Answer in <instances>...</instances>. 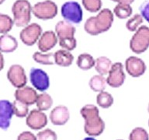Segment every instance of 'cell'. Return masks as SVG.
<instances>
[{
	"label": "cell",
	"instance_id": "obj_18",
	"mask_svg": "<svg viewBox=\"0 0 149 140\" xmlns=\"http://www.w3.org/2000/svg\"><path fill=\"white\" fill-rule=\"evenodd\" d=\"M18 48V41L16 37L8 34L0 36V51L2 53H11Z\"/></svg>",
	"mask_w": 149,
	"mask_h": 140
},
{
	"label": "cell",
	"instance_id": "obj_15",
	"mask_svg": "<svg viewBox=\"0 0 149 140\" xmlns=\"http://www.w3.org/2000/svg\"><path fill=\"white\" fill-rule=\"evenodd\" d=\"M58 38L55 32L52 30L45 31L41 34L37 41V47L40 52L47 53V51L55 47L58 44Z\"/></svg>",
	"mask_w": 149,
	"mask_h": 140
},
{
	"label": "cell",
	"instance_id": "obj_33",
	"mask_svg": "<svg viewBox=\"0 0 149 140\" xmlns=\"http://www.w3.org/2000/svg\"><path fill=\"white\" fill-rule=\"evenodd\" d=\"M59 45L62 48V49H65L69 51H73L77 46V41L74 37L59 40Z\"/></svg>",
	"mask_w": 149,
	"mask_h": 140
},
{
	"label": "cell",
	"instance_id": "obj_28",
	"mask_svg": "<svg viewBox=\"0 0 149 140\" xmlns=\"http://www.w3.org/2000/svg\"><path fill=\"white\" fill-rule=\"evenodd\" d=\"M144 21V18L140 13L134 14L126 23V28L130 32H135L141 27Z\"/></svg>",
	"mask_w": 149,
	"mask_h": 140
},
{
	"label": "cell",
	"instance_id": "obj_32",
	"mask_svg": "<svg viewBox=\"0 0 149 140\" xmlns=\"http://www.w3.org/2000/svg\"><path fill=\"white\" fill-rule=\"evenodd\" d=\"M37 140H57L58 136L53 130L47 128L37 134Z\"/></svg>",
	"mask_w": 149,
	"mask_h": 140
},
{
	"label": "cell",
	"instance_id": "obj_23",
	"mask_svg": "<svg viewBox=\"0 0 149 140\" xmlns=\"http://www.w3.org/2000/svg\"><path fill=\"white\" fill-rule=\"evenodd\" d=\"M37 109L42 111H47L53 105V99L51 95L47 93H42L38 94L37 101H36Z\"/></svg>",
	"mask_w": 149,
	"mask_h": 140
},
{
	"label": "cell",
	"instance_id": "obj_34",
	"mask_svg": "<svg viewBox=\"0 0 149 140\" xmlns=\"http://www.w3.org/2000/svg\"><path fill=\"white\" fill-rule=\"evenodd\" d=\"M140 14L149 23V0H145L139 7Z\"/></svg>",
	"mask_w": 149,
	"mask_h": 140
},
{
	"label": "cell",
	"instance_id": "obj_16",
	"mask_svg": "<svg viewBox=\"0 0 149 140\" xmlns=\"http://www.w3.org/2000/svg\"><path fill=\"white\" fill-rule=\"evenodd\" d=\"M70 118L69 111L64 105H58L50 113V120L54 125H64Z\"/></svg>",
	"mask_w": 149,
	"mask_h": 140
},
{
	"label": "cell",
	"instance_id": "obj_17",
	"mask_svg": "<svg viewBox=\"0 0 149 140\" xmlns=\"http://www.w3.org/2000/svg\"><path fill=\"white\" fill-rule=\"evenodd\" d=\"M75 30L74 25L66 20L59 21L55 26V34L58 40L74 37Z\"/></svg>",
	"mask_w": 149,
	"mask_h": 140
},
{
	"label": "cell",
	"instance_id": "obj_21",
	"mask_svg": "<svg viewBox=\"0 0 149 140\" xmlns=\"http://www.w3.org/2000/svg\"><path fill=\"white\" fill-rule=\"evenodd\" d=\"M95 60L90 54L82 53L80 54L77 58L76 64L78 67L81 70L87 71L91 69L95 66Z\"/></svg>",
	"mask_w": 149,
	"mask_h": 140
},
{
	"label": "cell",
	"instance_id": "obj_3",
	"mask_svg": "<svg viewBox=\"0 0 149 140\" xmlns=\"http://www.w3.org/2000/svg\"><path fill=\"white\" fill-rule=\"evenodd\" d=\"M32 7L28 0H16L12 6L14 25L18 27H25L30 24Z\"/></svg>",
	"mask_w": 149,
	"mask_h": 140
},
{
	"label": "cell",
	"instance_id": "obj_26",
	"mask_svg": "<svg viewBox=\"0 0 149 140\" xmlns=\"http://www.w3.org/2000/svg\"><path fill=\"white\" fill-rule=\"evenodd\" d=\"M96 103H97L98 106H100V107L104 108V109H107L113 105V97L108 92L102 91L98 93L97 97H96Z\"/></svg>",
	"mask_w": 149,
	"mask_h": 140
},
{
	"label": "cell",
	"instance_id": "obj_24",
	"mask_svg": "<svg viewBox=\"0 0 149 140\" xmlns=\"http://www.w3.org/2000/svg\"><path fill=\"white\" fill-rule=\"evenodd\" d=\"M133 13L132 7L130 4L125 3H118L113 9V14L119 19L124 20L129 18Z\"/></svg>",
	"mask_w": 149,
	"mask_h": 140
},
{
	"label": "cell",
	"instance_id": "obj_35",
	"mask_svg": "<svg viewBox=\"0 0 149 140\" xmlns=\"http://www.w3.org/2000/svg\"><path fill=\"white\" fill-rule=\"evenodd\" d=\"M17 140H37V136L30 132H23L17 137Z\"/></svg>",
	"mask_w": 149,
	"mask_h": 140
},
{
	"label": "cell",
	"instance_id": "obj_13",
	"mask_svg": "<svg viewBox=\"0 0 149 140\" xmlns=\"http://www.w3.org/2000/svg\"><path fill=\"white\" fill-rule=\"evenodd\" d=\"M14 114L13 103L8 100H0V128L6 131L10 126Z\"/></svg>",
	"mask_w": 149,
	"mask_h": 140
},
{
	"label": "cell",
	"instance_id": "obj_6",
	"mask_svg": "<svg viewBox=\"0 0 149 140\" xmlns=\"http://www.w3.org/2000/svg\"><path fill=\"white\" fill-rule=\"evenodd\" d=\"M61 14L65 20L72 23L79 24L83 19V11L79 2L68 1L61 6Z\"/></svg>",
	"mask_w": 149,
	"mask_h": 140
},
{
	"label": "cell",
	"instance_id": "obj_4",
	"mask_svg": "<svg viewBox=\"0 0 149 140\" xmlns=\"http://www.w3.org/2000/svg\"><path fill=\"white\" fill-rule=\"evenodd\" d=\"M149 48V27L141 26L134 32L130 41V50L135 54H142Z\"/></svg>",
	"mask_w": 149,
	"mask_h": 140
},
{
	"label": "cell",
	"instance_id": "obj_36",
	"mask_svg": "<svg viewBox=\"0 0 149 140\" xmlns=\"http://www.w3.org/2000/svg\"><path fill=\"white\" fill-rule=\"evenodd\" d=\"M113 2H117V3H125V4H132L134 2V0H111Z\"/></svg>",
	"mask_w": 149,
	"mask_h": 140
},
{
	"label": "cell",
	"instance_id": "obj_38",
	"mask_svg": "<svg viewBox=\"0 0 149 140\" xmlns=\"http://www.w3.org/2000/svg\"><path fill=\"white\" fill-rule=\"evenodd\" d=\"M82 140H96V139H95V138L92 137V136H89V137L85 138V139H82Z\"/></svg>",
	"mask_w": 149,
	"mask_h": 140
},
{
	"label": "cell",
	"instance_id": "obj_25",
	"mask_svg": "<svg viewBox=\"0 0 149 140\" xmlns=\"http://www.w3.org/2000/svg\"><path fill=\"white\" fill-rule=\"evenodd\" d=\"M33 59L36 62L44 65H51L55 64L54 62V53H43L36 51L33 55Z\"/></svg>",
	"mask_w": 149,
	"mask_h": 140
},
{
	"label": "cell",
	"instance_id": "obj_37",
	"mask_svg": "<svg viewBox=\"0 0 149 140\" xmlns=\"http://www.w3.org/2000/svg\"><path fill=\"white\" fill-rule=\"evenodd\" d=\"M4 68V57L2 51H0V71H2Z\"/></svg>",
	"mask_w": 149,
	"mask_h": 140
},
{
	"label": "cell",
	"instance_id": "obj_2",
	"mask_svg": "<svg viewBox=\"0 0 149 140\" xmlns=\"http://www.w3.org/2000/svg\"><path fill=\"white\" fill-rule=\"evenodd\" d=\"M113 13L105 8L101 9L95 16L87 19L84 24V29L88 34L96 36L108 31L113 25Z\"/></svg>",
	"mask_w": 149,
	"mask_h": 140
},
{
	"label": "cell",
	"instance_id": "obj_12",
	"mask_svg": "<svg viewBox=\"0 0 149 140\" xmlns=\"http://www.w3.org/2000/svg\"><path fill=\"white\" fill-rule=\"evenodd\" d=\"M26 125L33 130H40L47 124V117L44 112L33 109L29 112L26 119Z\"/></svg>",
	"mask_w": 149,
	"mask_h": 140
},
{
	"label": "cell",
	"instance_id": "obj_41",
	"mask_svg": "<svg viewBox=\"0 0 149 140\" xmlns=\"http://www.w3.org/2000/svg\"><path fill=\"white\" fill-rule=\"evenodd\" d=\"M117 140H123V139H117Z\"/></svg>",
	"mask_w": 149,
	"mask_h": 140
},
{
	"label": "cell",
	"instance_id": "obj_14",
	"mask_svg": "<svg viewBox=\"0 0 149 140\" xmlns=\"http://www.w3.org/2000/svg\"><path fill=\"white\" fill-rule=\"evenodd\" d=\"M37 94L34 88L28 86H24L21 88L16 89L14 93V97L16 100H18L26 104L33 105L36 104L37 99Z\"/></svg>",
	"mask_w": 149,
	"mask_h": 140
},
{
	"label": "cell",
	"instance_id": "obj_1",
	"mask_svg": "<svg viewBox=\"0 0 149 140\" xmlns=\"http://www.w3.org/2000/svg\"><path fill=\"white\" fill-rule=\"evenodd\" d=\"M80 114L85 120L84 130L89 136H99L105 129V122L100 116V111L94 104H86L81 107Z\"/></svg>",
	"mask_w": 149,
	"mask_h": 140
},
{
	"label": "cell",
	"instance_id": "obj_9",
	"mask_svg": "<svg viewBox=\"0 0 149 140\" xmlns=\"http://www.w3.org/2000/svg\"><path fill=\"white\" fill-rule=\"evenodd\" d=\"M7 79L16 89L26 86L27 83V77L25 70L22 65L18 64H15L9 67L7 72Z\"/></svg>",
	"mask_w": 149,
	"mask_h": 140
},
{
	"label": "cell",
	"instance_id": "obj_39",
	"mask_svg": "<svg viewBox=\"0 0 149 140\" xmlns=\"http://www.w3.org/2000/svg\"><path fill=\"white\" fill-rule=\"evenodd\" d=\"M5 1H6V0H0V5L2 4V3H3V2H4Z\"/></svg>",
	"mask_w": 149,
	"mask_h": 140
},
{
	"label": "cell",
	"instance_id": "obj_27",
	"mask_svg": "<svg viewBox=\"0 0 149 140\" xmlns=\"http://www.w3.org/2000/svg\"><path fill=\"white\" fill-rule=\"evenodd\" d=\"M13 25V19H12L9 15L0 13V34H8L12 30Z\"/></svg>",
	"mask_w": 149,
	"mask_h": 140
},
{
	"label": "cell",
	"instance_id": "obj_19",
	"mask_svg": "<svg viewBox=\"0 0 149 140\" xmlns=\"http://www.w3.org/2000/svg\"><path fill=\"white\" fill-rule=\"evenodd\" d=\"M74 61V55L65 49L58 50L54 53V62L56 65L61 67H68Z\"/></svg>",
	"mask_w": 149,
	"mask_h": 140
},
{
	"label": "cell",
	"instance_id": "obj_31",
	"mask_svg": "<svg viewBox=\"0 0 149 140\" xmlns=\"http://www.w3.org/2000/svg\"><path fill=\"white\" fill-rule=\"evenodd\" d=\"M129 140H149V135L144 128L137 127L130 133Z\"/></svg>",
	"mask_w": 149,
	"mask_h": 140
},
{
	"label": "cell",
	"instance_id": "obj_40",
	"mask_svg": "<svg viewBox=\"0 0 149 140\" xmlns=\"http://www.w3.org/2000/svg\"><path fill=\"white\" fill-rule=\"evenodd\" d=\"M148 111L149 113V104H148Z\"/></svg>",
	"mask_w": 149,
	"mask_h": 140
},
{
	"label": "cell",
	"instance_id": "obj_10",
	"mask_svg": "<svg viewBox=\"0 0 149 140\" xmlns=\"http://www.w3.org/2000/svg\"><path fill=\"white\" fill-rule=\"evenodd\" d=\"M107 83L113 88H118L123 84L126 76L123 71V65L121 62H115L113 64L108 73Z\"/></svg>",
	"mask_w": 149,
	"mask_h": 140
},
{
	"label": "cell",
	"instance_id": "obj_7",
	"mask_svg": "<svg viewBox=\"0 0 149 140\" xmlns=\"http://www.w3.org/2000/svg\"><path fill=\"white\" fill-rule=\"evenodd\" d=\"M42 34V27L38 23H32L23 27L19 33V38L25 45L33 46L38 41Z\"/></svg>",
	"mask_w": 149,
	"mask_h": 140
},
{
	"label": "cell",
	"instance_id": "obj_22",
	"mask_svg": "<svg viewBox=\"0 0 149 140\" xmlns=\"http://www.w3.org/2000/svg\"><path fill=\"white\" fill-rule=\"evenodd\" d=\"M107 79L102 75H95L93 76L88 82V86L95 92H102L104 91L107 87Z\"/></svg>",
	"mask_w": 149,
	"mask_h": 140
},
{
	"label": "cell",
	"instance_id": "obj_29",
	"mask_svg": "<svg viewBox=\"0 0 149 140\" xmlns=\"http://www.w3.org/2000/svg\"><path fill=\"white\" fill-rule=\"evenodd\" d=\"M14 114L18 118H25L29 114V107L28 105L21 102L18 100H15L13 102Z\"/></svg>",
	"mask_w": 149,
	"mask_h": 140
},
{
	"label": "cell",
	"instance_id": "obj_30",
	"mask_svg": "<svg viewBox=\"0 0 149 140\" xmlns=\"http://www.w3.org/2000/svg\"><path fill=\"white\" fill-rule=\"evenodd\" d=\"M84 8L90 13H98L101 10L102 0H81Z\"/></svg>",
	"mask_w": 149,
	"mask_h": 140
},
{
	"label": "cell",
	"instance_id": "obj_11",
	"mask_svg": "<svg viewBox=\"0 0 149 140\" xmlns=\"http://www.w3.org/2000/svg\"><path fill=\"white\" fill-rule=\"evenodd\" d=\"M146 64L141 58L136 56H130L125 61V69L128 75L134 78L143 76L146 72Z\"/></svg>",
	"mask_w": 149,
	"mask_h": 140
},
{
	"label": "cell",
	"instance_id": "obj_42",
	"mask_svg": "<svg viewBox=\"0 0 149 140\" xmlns=\"http://www.w3.org/2000/svg\"><path fill=\"white\" fill-rule=\"evenodd\" d=\"M148 125H149V121H148Z\"/></svg>",
	"mask_w": 149,
	"mask_h": 140
},
{
	"label": "cell",
	"instance_id": "obj_8",
	"mask_svg": "<svg viewBox=\"0 0 149 140\" xmlns=\"http://www.w3.org/2000/svg\"><path fill=\"white\" fill-rule=\"evenodd\" d=\"M30 80L36 90L41 92L47 90L50 86V78L45 71L38 68H32L30 71Z\"/></svg>",
	"mask_w": 149,
	"mask_h": 140
},
{
	"label": "cell",
	"instance_id": "obj_5",
	"mask_svg": "<svg viewBox=\"0 0 149 140\" xmlns=\"http://www.w3.org/2000/svg\"><path fill=\"white\" fill-rule=\"evenodd\" d=\"M58 6L51 0L38 2L32 7V13L41 20H48L58 15Z\"/></svg>",
	"mask_w": 149,
	"mask_h": 140
},
{
	"label": "cell",
	"instance_id": "obj_20",
	"mask_svg": "<svg viewBox=\"0 0 149 140\" xmlns=\"http://www.w3.org/2000/svg\"><path fill=\"white\" fill-rule=\"evenodd\" d=\"M113 63L109 58L106 56H100L95 59V69L100 75L105 76L109 73Z\"/></svg>",
	"mask_w": 149,
	"mask_h": 140
}]
</instances>
